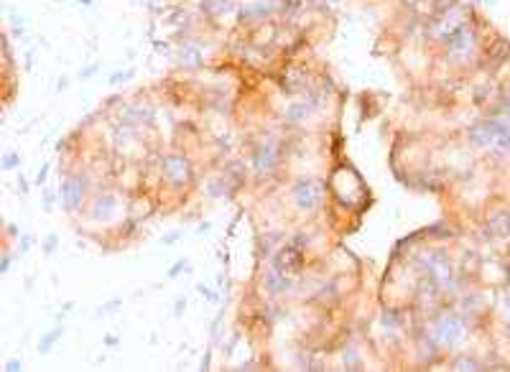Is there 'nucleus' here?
I'll return each mask as SVG.
<instances>
[{
    "mask_svg": "<svg viewBox=\"0 0 510 372\" xmlns=\"http://www.w3.org/2000/svg\"><path fill=\"white\" fill-rule=\"evenodd\" d=\"M469 140L475 145H482V148L510 151V128L497 122V120H487V122H480V125H475L469 130Z\"/></svg>",
    "mask_w": 510,
    "mask_h": 372,
    "instance_id": "nucleus-1",
    "label": "nucleus"
},
{
    "mask_svg": "<svg viewBox=\"0 0 510 372\" xmlns=\"http://www.w3.org/2000/svg\"><path fill=\"white\" fill-rule=\"evenodd\" d=\"M294 204L299 206L301 212H314L319 209L322 201H324V186L317 181V179H301L296 186H294Z\"/></svg>",
    "mask_w": 510,
    "mask_h": 372,
    "instance_id": "nucleus-2",
    "label": "nucleus"
},
{
    "mask_svg": "<svg viewBox=\"0 0 510 372\" xmlns=\"http://www.w3.org/2000/svg\"><path fill=\"white\" fill-rule=\"evenodd\" d=\"M276 166H278V143L276 140H263L255 148L253 169L258 174H270V171H276Z\"/></svg>",
    "mask_w": 510,
    "mask_h": 372,
    "instance_id": "nucleus-3",
    "label": "nucleus"
},
{
    "mask_svg": "<svg viewBox=\"0 0 510 372\" xmlns=\"http://www.w3.org/2000/svg\"><path fill=\"white\" fill-rule=\"evenodd\" d=\"M161 171H164L166 181L174 184V186H184L189 181V176H191V166H189V161L184 156H169L164 161Z\"/></svg>",
    "mask_w": 510,
    "mask_h": 372,
    "instance_id": "nucleus-4",
    "label": "nucleus"
},
{
    "mask_svg": "<svg viewBox=\"0 0 510 372\" xmlns=\"http://www.w3.org/2000/svg\"><path fill=\"white\" fill-rule=\"evenodd\" d=\"M301 265H304V253H301V247H296V245H286V247H281V253L276 255V260H273V268L281 270L283 275L299 273Z\"/></svg>",
    "mask_w": 510,
    "mask_h": 372,
    "instance_id": "nucleus-5",
    "label": "nucleus"
},
{
    "mask_svg": "<svg viewBox=\"0 0 510 372\" xmlns=\"http://www.w3.org/2000/svg\"><path fill=\"white\" fill-rule=\"evenodd\" d=\"M447 49H449V54H454V56H464V54H469L475 49V44H477V33L469 28V26H462L457 33H452L447 41Z\"/></svg>",
    "mask_w": 510,
    "mask_h": 372,
    "instance_id": "nucleus-6",
    "label": "nucleus"
},
{
    "mask_svg": "<svg viewBox=\"0 0 510 372\" xmlns=\"http://www.w3.org/2000/svg\"><path fill=\"white\" fill-rule=\"evenodd\" d=\"M434 337H436L439 344L449 347V344H454V342L462 337V324H459L457 319H452V316H444V319L436 321V326H434Z\"/></svg>",
    "mask_w": 510,
    "mask_h": 372,
    "instance_id": "nucleus-7",
    "label": "nucleus"
},
{
    "mask_svg": "<svg viewBox=\"0 0 510 372\" xmlns=\"http://www.w3.org/2000/svg\"><path fill=\"white\" fill-rule=\"evenodd\" d=\"M82 196H85V186L80 179H66L61 184V199H64V206L69 212H74L77 206L82 204Z\"/></svg>",
    "mask_w": 510,
    "mask_h": 372,
    "instance_id": "nucleus-8",
    "label": "nucleus"
},
{
    "mask_svg": "<svg viewBox=\"0 0 510 372\" xmlns=\"http://www.w3.org/2000/svg\"><path fill=\"white\" fill-rule=\"evenodd\" d=\"M490 232L492 235H497V237H505V235H510V212L507 209H502V212H495L492 217H490Z\"/></svg>",
    "mask_w": 510,
    "mask_h": 372,
    "instance_id": "nucleus-9",
    "label": "nucleus"
},
{
    "mask_svg": "<svg viewBox=\"0 0 510 372\" xmlns=\"http://www.w3.org/2000/svg\"><path fill=\"white\" fill-rule=\"evenodd\" d=\"M273 11H276V3H253V6H248L243 13H240V18L243 21H250V18H265V16H270Z\"/></svg>",
    "mask_w": 510,
    "mask_h": 372,
    "instance_id": "nucleus-10",
    "label": "nucleus"
},
{
    "mask_svg": "<svg viewBox=\"0 0 510 372\" xmlns=\"http://www.w3.org/2000/svg\"><path fill=\"white\" fill-rule=\"evenodd\" d=\"M314 112V105L306 100V102H294L288 110H286V120H291V122H304L309 115Z\"/></svg>",
    "mask_w": 510,
    "mask_h": 372,
    "instance_id": "nucleus-11",
    "label": "nucleus"
},
{
    "mask_svg": "<svg viewBox=\"0 0 510 372\" xmlns=\"http://www.w3.org/2000/svg\"><path fill=\"white\" fill-rule=\"evenodd\" d=\"M115 212V199L112 196H100L92 206V217L95 219H110Z\"/></svg>",
    "mask_w": 510,
    "mask_h": 372,
    "instance_id": "nucleus-12",
    "label": "nucleus"
},
{
    "mask_svg": "<svg viewBox=\"0 0 510 372\" xmlns=\"http://www.w3.org/2000/svg\"><path fill=\"white\" fill-rule=\"evenodd\" d=\"M151 117H153V110L148 105H135L125 112V125H135V122H143V120L148 122Z\"/></svg>",
    "mask_w": 510,
    "mask_h": 372,
    "instance_id": "nucleus-13",
    "label": "nucleus"
},
{
    "mask_svg": "<svg viewBox=\"0 0 510 372\" xmlns=\"http://www.w3.org/2000/svg\"><path fill=\"white\" fill-rule=\"evenodd\" d=\"M265 283H268V288H270L273 293H281V291H286V285H288V275H283L281 270H276V268L270 265Z\"/></svg>",
    "mask_w": 510,
    "mask_h": 372,
    "instance_id": "nucleus-14",
    "label": "nucleus"
},
{
    "mask_svg": "<svg viewBox=\"0 0 510 372\" xmlns=\"http://www.w3.org/2000/svg\"><path fill=\"white\" fill-rule=\"evenodd\" d=\"M232 8V0H202V11L207 16H222Z\"/></svg>",
    "mask_w": 510,
    "mask_h": 372,
    "instance_id": "nucleus-15",
    "label": "nucleus"
},
{
    "mask_svg": "<svg viewBox=\"0 0 510 372\" xmlns=\"http://www.w3.org/2000/svg\"><path fill=\"white\" fill-rule=\"evenodd\" d=\"M179 59H181V64H186V66H199V64H202V54H199V49H194V46H184V49L179 51Z\"/></svg>",
    "mask_w": 510,
    "mask_h": 372,
    "instance_id": "nucleus-16",
    "label": "nucleus"
},
{
    "mask_svg": "<svg viewBox=\"0 0 510 372\" xmlns=\"http://www.w3.org/2000/svg\"><path fill=\"white\" fill-rule=\"evenodd\" d=\"M490 56L495 59V64H502L507 56H510V46L505 44V41L500 38V41H495V46H492V51H490Z\"/></svg>",
    "mask_w": 510,
    "mask_h": 372,
    "instance_id": "nucleus-17",
    "label": "nucleus"
},
{
    "mask_svg": "<svg viewBox=\"0 0 510 372\" xmlns=\"http://www.w3.org/2000/svg\"><path fill=\"white\" fill-rule=\"evenodd\" d=\"M56 337H61V326H59V329H54L51 334H46V337H44V342H41V352H49V347L56 342Z\"/></svg>",
    "mask_w": 510,
    "mask_h": 372,
    "instance_id": "nucleus-18",
    "label": "nucleus"
},
{
    "mask_svg": "<svg viewBox=\"0 0 510 372\" xmlns=\"http://www.w3.org/2000/svg\"><path fill=\"white\" fill-rule=\"evenodd\" d=\"M454 369H480V367H477V362H472V359H462V362L454 364Z\"/></svg>",
    "mask_w": 510,
    "mask_h": 372,
    "instance_id": "nucleus-19",
    "label": "nucleus"
},
{
    "mask_svg": "<svg viewBox=\"0 0 510 372\" xmlns=\"http://www.w3.org/2000/svg\"><path fill=\"white\" fill-rule=\"evenodd\" d=\"M16 163H18V156H16V153H8V156L3 158V169H13Z\"/></svg>",
    "mask_w": 510,
    "mask_h": 372,
    "instance_id": "nucleus-20",
    "label": "nucleus"
},
{
    "mask_svg": "<svg viewBox=\"0 0 510 372\" xmlns=\"http://www.w3.org/2000/svg\"><path fill=\"white\" fill-rule=\"evenodd\" d=\"M477 3H490V0H477Z\"/></svg>",
    "mask_w": 510,
    "mask_h": 372,
    "instance_id": "nucleus-21",
    "label": "nucleus"
},
{
    "mask_svg": "<svg viewBox=\"0 0 510 372\" xmlns=\"http://www.w3.org/2000/svg\"><path fill=\"white\" fill-rule=\"evenodd\" d=\"M406 3H418V0H406Z\"/></svg>",
    "mask_w": 510,
    "mask_h": 372,
    "instance_id": "nucleus-22",
    "label": "nucleus"
}]
</instances>
